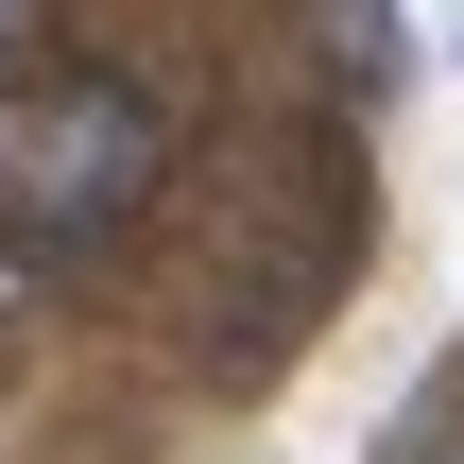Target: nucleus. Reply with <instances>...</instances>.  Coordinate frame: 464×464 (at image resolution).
Instances as JSON below:
<instances>
[{"mask_svg": "<svg viewBox=\"0 0 464 464\" xmlns=\"http://www.w3.org/2000/svg\"><path fill=\"white\" fill-rule=\"evenodd\" d=\"M448 34H464V0H448Z\"/></svg>", "mask_w": 464, "mask_h": 464, "instance_id": "obj_4", "label": "nucleus"}, {"mask_svg": "<svg viewBox=\"0 0 464 464\" xmlns=\"http://www.w3.org/2000/svg\"><path fill=\"white\" fill-rule=\"evenodd\" d=\"M327 34H344V86L379 103V86H396V0H327Z\"/></svg>", "mask_w": 464, "mask_h": 464, "instance_id": "obj_2", "label": "nucleus"}, {"mask_svg": "<svg viewBox=\"0 0 464 464\" xmlns=\"http://www.w3.org/2000/svg\"><path fill=\"white\" fill-rule=\"evenodd\" d=\"M379 464H464V379H448V396H413V413H396V448H379Z\"/></svg>", "mask_w": 464, "mask_h": 464, "instance_id": "obj_3", "label": "nucleus"}, {"mask_svg": "<svg viewBox=\"0 0 464 464\" xmlns=\"http://www.w3.org/2000/svg\"><path fill=\"white\" fill-rule=\"evenodd\" d=\"M172 172V86L103 34H0V258H103Z\"/></svg>", "mask_w": 464, "mask_h": 464, "instance_id": "obj_1", "label": "nucleus"}]
</instances>
